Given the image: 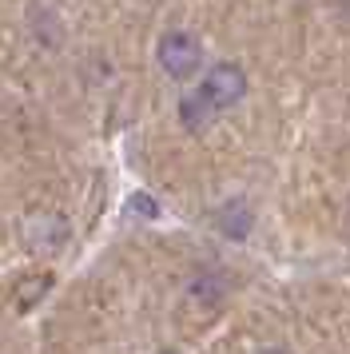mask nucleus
Returning <instances> with one entry per match:
<instances>
[{
	"mask_svg": "<svg viewBox=\"0 0 350 354\" xmlns=\"http://www.w3.org/2000/svg\"><path fill=\"white\" fill-rule=\"evenodd\" d=\"M179 120H183V128L199 131V128H207V124L215 120V108H211L199 92H187V96L179 100Z\"/></svg>",
	"mask_w": 350,
	"mask_h": 354,
	"instance_id": "20e7f679",
	"label": "nucleus"
},
{
	"mask_svg": "<svg viewBox=\"0 0 350 354\" xmlns=\"http://www.w3.org/2000/svg\"><path fill=\"white\" fill-rule=\"evenodd\" d=\"M140 207L143 215H156V203H151V199H147V195H136V199H131V211Z\"/></svg>",
	"mask_w": 350,
	"mask_h": 354,
	"instance_id": "6e6552de",
	"label": "nucleus"
},
{
	"mask_svg": "<svg viewBox=\"0 0 350 354\" xmlns=\"http://www.w3.org/2000/svg\"><path fill=\"white\" fill-rule=\"evenodd\" d=\"M259 354H286L283 346H270V351H259Z\"/></svg>",
	"mask_w": 350,
	"mask_h": 354,
	"instance_id": "1a4fd4ad",
	"label": "nucleus"
},
{
	"mask_svg": "<svg viewBox=\"0 0 350 354\" xmlns=\"http://www.w3.org/2000/svg\"><path fill=\"white\" fill-rule=\"evenodd\" d=\"M191 299L199 306H223V299H227V279H223V274H203V279H195Z\"/></svg>",
	"mask_w": 350,
	"mask_h": 354,
	"instance_id": "423d86ee",
	"label": "nucleus"
},
{
	"mask_svg": "<svg viewBox=\"0 0 350 354\" xmlns=\"http://www.w3.org/2000/svg\"><path fill=\"white\" fill-rule=\"evenodd\" d=\"M20 235H24V243H28L32 251L48 255V251H60L72 231H68V219L64 215H56V211H36V215L24 219Z\"/></svg>",
	"mask_w": 350,
	"mask_h": 354,
	"instance_id": "7ed1b4c3",
	"label": "nucleus"
},
{
	"mask_svg": "<svg viewBox=\"0 0 350 354\" xmlns=\"http://www.w3.org/2000/svg\"><path fill=\"white\" fill-rule=\"evenodd\" d=\"M48 287H52V274H28V279H20V287L12 290L16 310H32L48 295Z\"/></svg>",
	"mask_w": 350,
	"mask_h": 354,
	"instance_id": "39448f33",
	"label": "nucleus"
},
{
	"mask_svg": "<svg viewBox=\"0 0 350 354\" xmlns=\"http://www.w3.org/2000/svg\"><path fill=\"white\" fill-rule=\"evenodd\" d=\"M199 56H203V48H199V40L191 32H179L175 28V32H167L159 40V64L175 80H187L191 72L199 68Z\"/></svg>",
	"mask_w": 350,
	"mask_h": 354,
	"instance_id": "f03ea898",
	"label": "nucleus"
},
{
	"mask_svg": "<svg viewBox=\"0 0 350 354\" xmlns=\"http://www.w3.org/2000/svg\"><path fill=\"white\" fill-rule=\"evenodd\" d=\"M219 227L223 231H227V235H247V231H251V211H247V203H227V207H223V215H219Z\"/></svg>",
	"mask_w": 350,
	"mask_h": 354,
	"instance_id": "0eeeda50",
	"label": "nucleus"
},
{
	"mask_svg": "<svg viewBox=\"0 0 350 354\" xmlns=\"http://www.w3.org/2000/svg\"><path fill=\"white\" fill-rule=\"evenodd\" d=\"M195 92H199L215 112H227L231 104H239V100L247 96V76H243L239 64H215Z\"/></svg>",
	"mask_w": 350,
	"mask_h": 354,
	"instance_id": "f257e3e1",
	"label": "nucleus"
}]
</instances>
